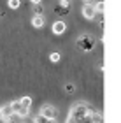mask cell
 Instances as JSON below:
<instances>
[{
  "label": "cell",
  "instance_id": "obj_1",
  "mask_svg": "<svg viewBox=\"0 0 121 123\" xmlns=\"http://www.w3.org/2000/svg\"><path fill=\"white\" fill-rule=\"evenodd\" d=\"M77 48L81 49V51H91V49H95V44H97V41H95V37L93 35H90V33H82V35L77 39Z\"/></svg>",
  "mask_w": 121,
  "mask_h": 123
},
{
  "label": "cell",
  "instance_id": "obj_2",
  "mask_svg": "<svg viewBox=\"0 0 121 123\" xmlns=\"http://www.w3.org/2000/svg\"><path fill=\"white\" fill-rule=\"evenodd\" d=\"M88 113H90V107H88V105H84V104H77V105H74V109H72V113H70V116L81 121Z\"/></svg>",
  "mask_w": 121,
  "mask_h": 123
},
{
  "label": "cell",
  "instance_id": "obj_3",
  "mask_svg": "<svg viewBox=\"0 0 121 123\" xmlns=\"http://www.w3.org/2000/svg\"><path fill=\"white\" fill-rule=\"evenodd\" d=\"M11 105H12L14 113H16V114H19L21 118H26V116H28V113H30V107H25V105L21 104L19 100H14V102L11 104Z\"/></svg>",
  "mask_w": 121,
  "mask_h": 123
},
{
  "label": "cell",
  "instance_id": "obj_4",
  "mask_svg": "<svg viewBox=\"0 0 121 123\" xmlns=\"http://www.w3.org/2000/svg\"><path fill=\"white\" fill-rule=\"evenodd\" d=\"M69 11H70V2H69V0H60L58 5L54 7V12H56L58 16H65V14H69Z\"/></svg>",
  "mask_w": 121,
  "mask_h": 123
},
{
  "label": "cell",
  "instance_id": "obj_5",
  "mask_svg": "<svg viewBox=\"0 0 121 123\" xmlns=\"http://www.w3.org/2000/svg\"><path fill=\"white\" fill-rule=\"evenodd\" d=\"M82 16H84L86 19H95V16H97V9H95V5L93 4H84V7H82Z\"/></svg>",
  "mask_w": 121,
  "mask_h": 123
},
{
  "label": "cell",
  "instance_id": "obj_6",
  "mask_svg": "<svg viewBox=\"0 0 121 123\" xmlns=\"http://www.w3.org/2000/svg\"><path fill=\"white\" fill-rule=\"evenodd\" d=\"M40 114L44 116H47V118H53V120H56V116H58V109L54 107V105H42V109H40Z\"/></svg>",
  "mask_w": 121,
  "mask_h": 123
},
{
  "label": "cell",
  "instance_id": "obj_7",
  "mask_svg": "<svg viewBox=\"0 0 121 123\" xmlns=\"http://www.w3.org/2000/svg\"><path fill=\"white\" fill-rule=\"evenodd\" d=\"M51 30H53L54 35H62V33H65V30H67V25H65V21L58 19V21H54V23H53Z\"/></svg>",
  "mask_w": 121,
  "mask_h": 123
},
{
  "label": "cell",
  "instance_id": "obj_8",
  "mask_svg": "<svg viewBox=\"0 0 121 123\" xmlns=\"http://www.w3.org/2000/svg\"><path fill=\"white\" fill-rule=\"evenodd\" d=\"M44 25V16L42 14H34V18H32V26L34 28H40Z\"/></svg>",
  "mask_w": 121,
  "mask_h": 123
},
{
  "label": "cell",
  "instance_id": "obj_9",
  "mask_svg": "<svg viewBox=\"0 0 121 123\" xmlns=\"http://www.w3.org/2000/svg\"><path fill=\"white\" fill-rule=\"evenodd\" d=\"M11 114H14V109H12V105H11V104L4 105V107H2V120H4V118H9Z\"/></svg>",
  "mask_w": 121,
  "mask_h": 123
},
{
  "label": "cell",
  "instance_id": "obj_10",
  "mask_svg": "<svg viewBox=\"0 0 121 123\" xmlns=\"http://www.w3.org/2000/svg\"><path fill=\"white\" fill-rule=\"evenodd\" d=\"M34 123H54V120L47 118V116H44V114H39V116L34 118Z\"/></svg>",
  "mask_w": 121,
  "mask_h": 123
},
{
  "label": "cell",
  "instance_id": "obj_11",
  "mask_svg": "<svg viewBox=\"0 0 121 123\" xmlns=\"http://www.w3.org/2000/svg\"><path fill=\"white\" fill-rule=\"evenodd\" d=\"M4 123H21V116L19 114H11L9 118H4Z\"/></svg>",
  "mask_w": 121,
  "mask_h": 123
},
{
  "label": "cell",
  "instance_id": "obj_12",
  "mask_svg": "<svg viewBox=\"0 0 121 123\" xmlns=\"http://www.w3.org/2000/svg\"><path fill=\"white\" fill-rule=\"evenodd\" d=\"M49 60H51V62H53V63H58V62H60V60H62V55H60L58 51H53L51 55H49Z\"/></svg>",
  "mask_w": 121,
  "mask_h": 123
},
{
  "label": "cell",
  "instance_id": "obj_13",
  "mask_svg": "<svg viewBox=\"0 0 121 123\" xmlns=\"http://www.w3.org/2000/svg\"><path fill=\"white\" fill-rule=\"evenodd\" d=\"M7 5H9V9H18L21 5V0H9Z\"/></svg>",
  "mask_w": 121,
  "mask_h": 123
},
{
  "label": "cell",
  "instance_id": "obj_14",
  "mask_svg": "<svg viewBox=\"0 0 121 123\" xmlns=\"http://www.w3.org/2000/svg\"><path fill=\"white\" fill-rule=\"evenodd\" d=\"M19 102L23 104L25 107H30V105H32V98H30V97H21V98H19Z\"/></svg>",
  "mask_w": 121,
  "mask_h": 123
},
{
  "label": "cell",
  "instance_id": "obj_15",
  "mask_svg": "<svg viewBox=\"0 0 121 123\" xmlns=\"http://www.w3.org/2000/svg\"><path fill=\"white\" fill-rule=\"evenodd\" d=\"M32 11H34V14H42V12H44V9H42V5H40V4H34Z\"/></svg>",
  "mask_w": 121,
  "mask_h": 123
},
{
  "label": "cell",
  "instance_id": "obj_16",
  "mask_svg": "<svg viewBox=\"0 0 121 123\" xmlns=\"http://www.w3.org/2000/svg\"><path fill=\"white\" fill-rule=\"evenodd\" d=\"M75 92V86L72 85V83H69V85H65V93H69V95H72Z\"/></svg>",
  "mask_w": 121,
  "mask_h": 123
},
{
  "label": "cell",
  "instance_id": "obj_17",
  "mask_svg": "<svg viewBox=\"0 0 121 123\" xmlns=\"http://www.w3.org/2000/svg\"><path fill=\"white\" fill-rule=\"evenodd\" d=\"M104 5H105V4H104V2H98V4L95 5V9H97V12H104Z\"/></svg>",
  "mask_w": 121,
  "mask_h": 123
},
{
  "label": "cell",
  "instance_id": "obj_18",
  "mask_svg": "<svg viewBox=\"0 0 121 123\" xmlns=\"http://www.w3.org/2000/svg\"><path fill=\"white\" fill-rule=\"evenodd\" d=\"M67 123H81V121H79V120H75V118H72V116H70Z\"/></svg>",
  "mask_w": 121,
  "mask_h": 123
},
{
  "label": "cell",
  "instance_id": "obj_19",
  "mask_svg": "<svg viewBox=\"0 0 121 123\" xmlns=\"http://www.w3.org/2000/svg\"><path fill=\"white\" fill-rule=\"evenodd\" d=\"M30 2H32V5H34V4H40V0H30Z\"/></svg>",
  "mask_w": 121,
  "mask_h": 123
},
{
  "label": "cell",
  "instance_id": "obj_20",
  "mask_svg": "<svg viewBox=\"0 0 121 123\" xmlns=\"http://www.w3.org/2000/svg\"><path fill=\"white\" fill-rule=\"evenodd\" d=\"M84 4H93V0H84Z\"/></svg>",
  "mask_w": 121,
  "mask_h": 123
},
{
  "label": "cell",
  "instance_id": "obj_21",
  "mask_svg": "<svg viewBox=\"0 0 121 123\" xmlns=\"http://www.w3.org/2000/svg\"><path fill=\"white\" fill-rule=\"evenodd\" d=\"M0 120H2V107H0Z\"/></svg>",
  "mask_w": 121,
  "mask_h": 123
}]
</instances>
